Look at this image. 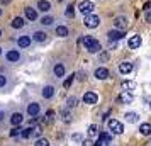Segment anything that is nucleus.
Returning a JSON list of instances; mask_svg holds the SVG:
<instances>
[{"instance_id":"f257e3e1","label":"nucleus","mask_w":151,"mask_h":146,"mask_svg":"<svg viewBox=\"0 0 151 146\" xmlns=\"http://www.w3.org/2000/svg\"><path fill=\"white\" fill-rule=\"evenodd\" d=\"M82 42H83V46H85V49H87L88 53H100V49H102V44L99 42V39L92 37V36L83 37Z\"/></svg>"},{"instance_id":"f03ea898","label":"nucleus","mask_w":151,"mask_h":146,"mask_svg":"<svg viewBox=\"0 0 151 146\" xmlns=\"http://www.w3.org/2000/svg\"><path fill=\"white\" fill-rule=\"evenodd\" d=\"M83 24H85L87 27L93 29V27H97V26L100 24V19H99V15H95V14H87L85 19H83Z\"/></svg>"},{"instance_id":"7ed1b4c3","label":"nucleus","mask_w":151,"mask_h":146,"mask_svg":"<svg viewBox=\"0 0 151 146\" xmlns=\"http://www.w3.org/2000/svg\"><path fill=\"white\" fill-rule=\"evenodd\" d=\"M107 126H109V129L112 131V134H122L124 132L122 122H119V121H116V119H110L109 122H107Z\"/></svg>"},{"instance_id":"20e7f679","label":"nucleus","mask_w":151,"mask_h":146,"mask_svg":"<svg viewBox=\"0 0 151 146\" xmlns=\"http://www.w3.org/2000/svg\"><path fill=\"white\" fill-rule=\"evenodd\" d=\"M93 9H95V5H93V2H90V0H83L82 4L78 5V10H80L83 15L92 14V12H93Z\"/></svg>"},{"instance_id":"39448f33","label":"nucleus","mask_w":151,"mask_h":146,"mask_svg":"<svg viewBox=\"0 0 151 146\" xmlns=\"http://www.w3.org/2000/svg\"><path fill=\"white\" fill-rule=\"evenodd\" d=\"M82 100H83V104L93 105V104L99 102V95H97L95 92H85V93H83V97H82Z\"/></svg>"},{"instance_id":"423d86ee","label":"nucleus","mask_w":151,"mask_h":146,"mask_svg":"<svg viewBox=\"0 0 151 146\" xmlns=\"http://www.w3.org/2000/svg\"><path fill=\"white\" fill-rule=\"evenodd\" d=\"M29 117H37L39 116V112H41V105L37 104V102H31L27 104V109H26Z\"/></svg>"},{"instance_id":"0eeeda50","label":"nucleus","mask_w":151,"mask_h":146,"mask_svg":"<svg viewBox=\"0 0 151 146\" xmlns=\"http://www.w3.org/2000/svg\"><path fill=\"white\" fill-rule=\"evenodd\" d=\"M5 58H7V61H10V63H19L22 56H21V53H19V49H9Z\"/></svg>"},{"instance_id":"6e6552de","label":"nucleus","mask_w":151,"mask_h":146,"mask_svg":"<svg viewBox=\"0 0 151 146\" xmlns=\"http://www.w3.org/2000/svg\"><path fill=\"white\" fill-rule=\"evenodd\" d=\"M124 36H126V32H124V31H119V29H114V31H109V32H107V37H109L110 42L119 41V39H122Z\"/></svg>"},{"instance_id":"1a4fd4ad","label":"nucleus","mask_w":151,"mask_h":146,"mask_svg":"<svg viewBox=\"0 0 151 146\" xmlns=\"http://www.w3.org/2000/svg\"><path fill=\"white\" fill-rule=\"evenodd\" d=\"M141 44H143L141 36H132V37H129V41H127V46H129L131 49H137Z\"/></svg>"},{"instance_id":"9d476101","label":"nucleus","mask_w":151,"mask_h":146,"mask_svg":"<svg viewBox=\"0 0 151 146\" xmlns=\"http://www.w3.org/2000/svg\"><path fill=\"white\" fill-rule=\"evenodd\" d=\"M114 27L119 29V31H126V27H127V19L126 17H116L114 19Z\"/></svg>"},{"instance_id":"9b49d317","label":"nucleus","mask_w":151,"mask_h":146,"mask_svg":"<svg viewBox=\"0 0 151 146\" xmlns=\"http://www.w3.org/2000/svg\"><path fill=\"white\" fill-rule=\"evenodd\" d=\"M95 78L97 80H107L109 78V70L104 68V66H99L95 70Z\"/></svg>"},{"instance_id":"f8f14e48","label":"nucleus","mask_w":151,"mask_h":146,"mask_svg":"<svg viewBox=\"0 0 151 146\" xmlns=\"http://www.w3.org/2000/svg\"><path fill=\"white\" fill-rule=\"evenodd\" d=\"M22 121H24L22 112H12V116H10V124L12 126H21Z\"/></svg>"},{"instance_id":"ddd939ff","label":"nucleus","mask_w":151,"mask_h":146,"mask_svg":"<svg viewBox=\"0 0 151 146\" xmlns=\"http://www.w3.org/2000/svg\"><path fill=\"white\" fill-rule=\"evenodd\" d=\"M53 73H55L56 78H63L65 77V65L63 63H56L53 66Z\"/></svg>"},{"instance_id":"4468645a","label":"nucleus","mask_w":151,"mask_h":146,"mask_svg":"<svg viewBox=\"0 0 151 146\" xmlns=\"http://www.w3.org/2000/svg\"><path fill=\"white\" fill-rule=\"evenodd\" d=\"M119 71H121L122 75H127V73H131V71H132V63L122 61L121 65H119Z\"/></svg>"},{"instance_id":"2eb2a0df","label":"nucleus","mask_w":151,"mask_h":146,"mask_svg":"<svg viewBox=\"0 0 151 146\" xmlns=\"http://www.w3.org/2000/svg\"><path fill=\"white\" fill-rule=\"evenodd\" d=\"M119 100H121L122 104H131V102L134 100V97H132V93H131V92H126V90H124L122 93L119 95Z\"/></svg>"},{"instance_id":"dca6fc26","label":"nucleus","mask_w":151,"mask_h":146,"mask_svg":"<svg viewBox=\"0 0 151 146\" xmlns=\"http://www.w3.org/2000/svg\"><path fill=\"white\" fill-rule=\"evenodd\" d=\"M42 97L44 99H53L55 97V87L53 85H46L42 88Z\"/></svg>"},{"instance_id":"f3484780","label":"nucleus","mask_w":151,"mask_h":146,"mask_svg":"<svg viewBox=\"0 0 151 146\" xmlns=\"http://www.w3.org/2000/svg\"><path fill=\"white\" fill-rule=\"evenodd\" d=\"M17 46L19 48H27V46H31V36H21L17 39Z\"/></svg>"},{"instance_id":"a211bd4d","label":"nucleus","mask_w":151,"mask_h":146,"mask_svg":"<svg viewBox=\"0 0 151 146\" xmlns=\"http://www.w3.org/2000/svg\"><path fill=\"white\" fill-rule=\"evenodd\" d=\"M32 39H34L36 42H44L46 39H48V34L42 32V31H36L34 34H32Z\"/></svg>"},{"instance_id":"6ab92c4d","label":"nucleus","mask_w":151,"mask_h":146,"mask_svg":"<svg viewBox=\"0 0 151 146\" xmlns=\"http://www.w3.org/2000/svg\"><path fill=\"white\" fill-rule=\"evenodd\" d=\"M97 138L102 139L104 145H105V146H107V145H112V134H109V132H100V134H99Z\"/></svg>"},{"instance_id":"aec40b11","label":"nucleus","mask_w":151,"mask_h":146,"mask_svg":"<svg viewBox=\"0 0 151 146\" xmlns=\"http://www.w3.org/2000/svg\"><path fill=\"white\" fill-rule=\"evenodd\" d=\"M139 132H141L143 136H150L151 134V124L150 122H143V124L139 126Z\"/></svg>"},{"instance_id":"412c9836","label":"nucleus","mask_w":151,"mask_h":146,"mask_svg":"<svg viewBox=\"0 0 151 146\" xmlns=\"http://www.w3.org/2000/svg\"><path fill=\"white\" fill-rule=\"evenodd\" d=\"M37 9L42 10V12H48V10H51V4H49L48 0H39L37 2Z\"/></svg>"},{"instance_id":"4be33fe9","label":"nucleus","mask_w":151,"mask_h":146,"mask_svg":"<svg viewBox=\"0 0 151 146\" xmlns=\"http://www.w3.org/2000/svg\"><path fill=\"white\" fill-rule=\"evenodd\" d=\"M26 17H27L29 21H36V19H37V12H36V9H31V7L26 9Z\"/></svg>"},{"instance_id":"5701e85b","label":"nucleus","mask_w":151,"mask_h":146,"mask_svg":"<svg viewBox=\"0 0 151 146\" xmlns=\"http://www.w3.org/2000/svg\"><path fill=\"white\" fill-rule=\"evenodd\" d=\"M56 36H60V37H66L68 36V27H65V26H58V27L55 29Z\"/></svg>"},{"instance_id":"b1692460","label":"nucleus","mask_w":151,"mask_h":146,"mask_svg":"<svg viewBox=\"0 0 151 146\" xmlns=\"http://www.w3.org/2000/svg\"><path fill=\"white\" fill-rule=\"evenodd\" d=\"M126 122H129V124L137 122V114L136 112H126Z\"/></svg>"},{"instance_id":"393cba45","label":"nucleus","mask_w":151,"mask_h":146,"mask_svg":"<svg viewBox=\"0 0 151 146\" xmlns=\"http://www.w3.org/2000/svg\"><path fill=\"white\" fill-rule=\"evenodd\" d=\"M87 132H88L90 138H97V136H99V127H97V124H90Z\"/></svg>"},{"instance_id":"a878e982","label":"nucleus","mask_w":151,"mask_h":146,"mask_svg":"<svg viewBox=\"0 0 151 146\" xmlns=\"http://www.w3.org/2000/svg\"><path fill=\"white\" fill-rule=\"evenodd\" d=\"M19 136H21L22 139H29V138H31V136H32V127L29 126V127H26V129H22V131H21V134H19Z\"/></svg>"},{"instance_id":"bb28decb","label":"nucleus","mask_w":151,"mask_h":146,"mask_svg":"<svg viewBox=\"0 0 151 146\" xmlns=\"http://www.w3.org/2000/svg\"><path fill=\"white\" fill-rule=\"evenodd\" d=\"M24 24H26V22H24L22 17H15L14 21H12V27L14 29H21V27H24Z\"/></svg>"},{"instance_id":"cd10ccee","label":"nucleus","mask_w":151,"mask_h":146,"mask_svg":"<svg viewBox=\"0 0 151 146\" xmlns=\"http://www.w3.org/2000/svg\"><path fill=\"white\" fill-rule=\"evenodd\" d=\"M61 121L63 122H70L71 121V112H70V109H63L61 111Z\"/></svg>"},{"instance_id":"c85d7f7f","label":"nucleus","mask_w":151,"mask_h":146,"mask_svg":"<svg viewBox=\"0 0 151 146\" xmlns=\"http://www.w3.org/2000/svg\"><path fill=\"white\" fill-rule=\"evenodd\" d=\"M122 88L126 92H132L136 88V83H134V82H122Z\"/></svg>"},{"instance_id":"c756f323","label":"nucleus","mask_w":151,"mask_h":146,"mask_svg":"<svg viewBox=\"0 0 151 146\" xmlns=\"http://www.w3.org/2000/svg\"><path fill=\"white\" fill-rule=\"evenodd\" d=\"M34 146H49V141L46 138H37L36 143H34Z\"/></svg>"},{"instance_id":"7c9ffc66","label":"nucleus","mask_w":151,"mask_h":146,"mask_svg":"<svg viewBox=\"0 0 151 146\" xmlns=\"http://www.w3.org/2000/svg\"><path fill=\"white\" fill-rule=\"evenodd\" d=\"M41 24L42 26H51V24H53V17H51V15H44L41 19Z\"/></svg>"},{"instance_id":"2f4dec72","label":"nucleus","mask_w":151,"mask_h":146,"mask_svg":"<svg viewBox=\"0 0 151 146\" xmlns=\"http://www.w3.org/2000/svg\"><path fill=\"white\" fill-rule=\"evenodd\" d=\"M75 105H76V97H73V95L68 97V100H66V107H68V109H73Z\"/></svg>"},{"instance_id":"473e14b6","label":"nucleus","mask_w":151,"mask_h":146,"mask_svg":"<svg viewBox=\"0 0 151 146\" xmlns=\"http://www.w3.org/2000/svg\"><path fill=\"white\" fill-rule=\"evenodd\" d=\"M65 15H66L68 19H73V17H75V10H73V5H68V7H66V12H65Z\"/></svg>"},{"instance_id":"72a5a7b5","label":"nucleus","mask_w":151,"mask_h":146,"mask_svg":"<svg viewBox=\"0 0 151 146\" xmlns=\"http://www.w3.org/2000/svg\"><path fill=\"white\" fill-rule=\"evenodd\" d=\"M41 126H32V136L34 138H41Z\"/></svg>"},{"instance_id":"f704fd0d","label":"nucleus","mask_w":151,"mask_h":146,"mask_svg":"<svg viewBox=\"0 0 151 146\" xmlns=\"http://www.w3.org/2000/svg\"><path fill=\"white\" fill-rule=\"evenodd\" d=\"M21 126H14V127H12V129H10V136H12V138H15V136H19V134H21Z\"/></svg>"},{"instance_id":"c9c22d12","label":"nucleus","mask_w":151,"mask_h":146,"mask_svg":"<svg viewBox=\"0 0 151 146\" xmlns=\"http://www.w3.org/2000/svg\"><path fill=\"white\" fill-rule=\"evenodd\" d=\"M73 80H75V75H70V77L65 80L63 87H65V88H70V87H71V83H73Z\"/></svg>"},{"instance_id":"e433bc0d","label":"nucleus","mask_w":151,"mask_h":146,"mask_svg":"<svg viewBox=\"0 0 151 146\" xmlns=\"http://www.w3.org/2000/svg\"><path fill=\"white\" fill-rule=\"evenodd\" d=\"M7 83H9L7 77H5V75H2V73H0V88H5V87H7Z\"/></svg>"},{"instance_id":"4c0bfd02","label":"nucleus","mask_w":151,"mask_h":146,"mask_svg":"<svg viewBox=\"0 0 151 146\" xmlns=\"http://www.w3.org/2000/svg\"><path fill=\"white\" fill-rule=\"evenodd\" d=\"M53 119H55V112L48 111V112H46V122H49V124H51V122H53Z\"/></svg>"},{"instance_id":"58836bf2","label":"nucleus","mask_w":151,"mask_h":146,"mask_svg":"<svg viewBox=\"0 0 151 146\" xmlns=\"http://www.w3.org/2000/svg\"><path fill=\"white\" fill-rule=\"evenodd\" d=\"M82 134H80V132H76V134H73V136H71V139H73V141H76V143H78V141H82Z\"/></svg>"},{"instance_id":"ea45409f","label":"nucleus","mask_w":151,"mask_h":146,"mask_svg":"<svg viewBox=\"0 0 151 146\" xmlns=\"http://www.w3.org/2000/svg\"><path fill=\"white\" fill-rule=\"evenodd\" d=\"M99 58H100V61H107V60H109V53H100Z\"/></svg>"},{"instance_id":"a19ab883","label":"nucleus","mask_w":151,"mask_h":146,"mask_svg":"<svg viewBox=\"0 0 151 146\" xmlns=\"http://www.w3.org/2000/svg\"><path fill=\"white\" fill-rule=\"evenodd\" d=\"M7 117V112L5 111H0V122H4V119Z\"/></svg>"},{"instance_id":"79ce46f5","label":"nucleus","mask_w":151,"mask_h":146,"mask_svg":"<svg viewBox=\"0 0 151 146\" xmlns=\"http://www.w3.org/2000/svg\"><path fill=\"white\" fill-rule=\"evenodd\" d=\"M93 143L90 141V139H85V141H82V146H92Z\"/></svg>"},{"instance_id":"37998d69","label":"nucleus","mask_w":151,"mask_h":146,"mask_svg":"<svg viewBox=\"0 0 151 146\" xmlns=\"http://www.w3.org/2000/svg\"><path fill=\"white\" fill-rule=\"evenodd\" d=\"M92 146H105V145H104V141H102V139H97V141H95V143H93Z\"/></svg>"},{"instance_id":"c03bdc74","label":"nucleus","mask_w":151,"mask_h":146,"mask_svg":"<svg viewBox=\"0 0 151 146\" xmlns=\"http://www.w3.org/2000/svg\"><path fill=\"white\" fill-rule=\"evenodd\" d=\"M146 22H151V9L146 12Z\"/></svg>"},{"instance_id":"a18cd8bd","label":"nucleus","mask_w":151,"mask_h":146,"mask_svg":"<svg viewBox=\"0 0 151 146\" xmlns=\"http://www.w3.org/2000/svg\"><path fill=\"white\" fill-rule=\"evenodd\" d=\"M12 0H0V4H4V5H7V4H10Z\"/></svg>"},{"instance_id":"49530a36","label":"nucleus","mask_w":151,"mask_h":146,"mask_svg":"<svg viewBox=\"0 0 151 146\" xmlns=\"http://www.w3.org/2000/svg\"><path fill=\"white\" fill-rule=\"evenodd\" d=\"M0 15H2V9H0Z\"/></svg>"},{"instance_id":"de8ad7c7","label":"nucleus","mask_w":151,"mask_h":146,"mask_svg":"<svg viewBox=\"0 0 151 146\" xmlns=\"http://www.w3.org/2000/svg\"><path fill=\"white\" fill-rule=\"evenodd\" d=\"M0 55H2V49H0Z\"/></svg>"},{"instance_id":"09e8293b","label":"nucleus","mask_w":151,"mask_h":146,"mask_svg":"<svg viewBox=\"0 0 151 146\" xmlns=\"http://www.w3.org/2000/svg\"><path fill=\"white\" fill-rule=\"evenodd\" d=\"M0 36H2V31H0Z\"/></svg>"},{"instance_id":"8fccbe9b","label":"nucleus","mask_w":151,"mask_h":146,"mask_svg":"<svg viewBox=\"0 0 151 146\" xmlns=\"http://www.w3.org/2000/svg\"><path fill=\"white\" fill-rule=\"evenodd\" d=\"M150 109H151V104H150Z\"/></svg>"},{"instance_id":"3c124183","label":"nucleus","mask_w":151,"mask_h":146,"mask_svg":"<svg viewBox=\"0 0 151 146\" xmlns=\"http://www.w3.org/2000/svg\"><path fill=\"white\" fill-rule=\"evenodd\" d=\"M58 2H61V0H58Z\"/></svg>"}]
</instances>
